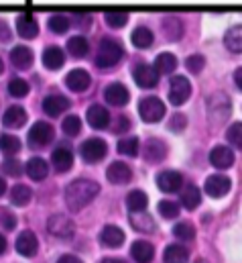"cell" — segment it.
I'll return each mask as SVG.
<instances>
[{
    "mask_svg": "<svg viewBox=\"0 0 242 263\" xmlns=\"http://www.w3.org/2000/svg\"><path fill=\"white\" fill-rule=\"evenodd\" d=\"M153 39H155V35H153V31L147 29V27H136V29L132 31V45L138 47V49L151 47V45H153Z\"/></svg>",
    "mask_w": 242,
    "mask_h": 263,
    "instance_id": "obj_31",
    "label": "cell"
},
{
    "mask_svg": "<svg viewBox=\"0 0 242 263\" xmlns=\"http://www.w3.org/2000/svg\"><path fill=\"white\" fill-rule=\"evenodd\" d=\"M37 249H39V241H37V237H35L33 231H25V233L18 235V239H16V251L23 257H33L37 253Z\"/></svg>",
    "mask_w": 242,
    "mask_h": 263,
    "instance_id": "obj_14",
    "label": "cell"
},
{
    "mask_svg": "<svg viewBox=\"0 0 242 263\" xmlns=\"http://www.w3.org/2000/svg\"><path fill=\"white\" fill-rule=\"evenodd\" d=\"M195 263H206V261H201V259H197V261H195Z\"/></svg>",
    "mask_w": 242,
    "mask_h": 263,
    "instance_id": "obj_59",
    "label": "cell"
},
{
    "mask_svg": "<svg viewBox=\"0 0 242 263\" xmlns=\"http://www.w3.org/2000/svg\"><path fill=\"white\" fill-rule=\"evenodd\" d=\"M185 66H187V69H189L191 73H199L201 67L206 66V60H204V55L193 53V55H189V58L185 60Z\"/></svg>",
    "mask_w": 242,
    "mask_h": 263,
    "instance_id": "obj_48",
    "label": "cell"
},
{
    "mask_svg": "<svg viewBox=\"0 0 242 263\" xmlns=\"http://www.w3.org/2000/svg\"><path fill=\"white\" fill-rule=\"evenodd\" d=\"M61 129L65 135H69V137H75L77 133L82 131V121H79V117H75V115H69V117H65L63 119V125H61Z\"/></svg>",
    "mask_w": 242,
    "mask_h": 263,
    "instance_id": "obj_45",
    "label": "cell"
},
{
    "mask_svg": "<svg viewBox=\"0 0 242 263\" xmlns=\"http://www.w3.org/2000/svg\"><path fill=\"white\" fill-rule=\"evenodd\" d=\"M138 115L145 123H159L165 117V104L157 96H147L138 104Z\"/></svg>",
    "mask_w": 242,
    "mask_h": 263,
    "instance_id": "obj_4",
    "label": "cell"
},
{
    "mask_svg": "<svg viewBox=\"0 0 242 263\" xmlns=\"http://www.w3.org/2000/svg\"><path fill=\"white\" fill-rule=\"evenodd\" d=\"M201 202V192H199V188L197 186H193V184H189V186H185V190L182 192V204L187 208V210H193V208H197V204Z\"/></svg>",
    "mask_w": 242,
    "mask_h": 263,
    "instance_id": "obj_33",
    "label": "cell"
},
{
    "mask_svg": "<svg viewBox=\"0 0 242 263\" xmlns=\"http://www.w3.org/2000/svg\"><path fill=\"white\" fill-rule=\"evenodd\" d=\"M187 127V119H185V115H173L171 119H169V131L173 133H182L183 129Z\"/></svg>",
    "mask_w": 242,
    "mask_h": 263,
    "instance_id": "obj_49",
    "label": "cell"
},
{
    "mask_svg": "<svg viewBox=\"0 0 242 263\" xmlns=\"http://www.w3.org/2000/svg\"><path fill=\"white\" fill-rule=\"evenodd\" d=\"M100 263H122L120 259H114V257H106V259H102Z\"/></svg>",
    "mask_w": 242,
    "mask_h": 263,
    "instance_id": "obj_56",
    "label": "cell"
},
{
    "mask_svg": "<svg viewBox=\"0 0 242 263\" xmlns=\"http://www.w3.org/2000/svg\"><path fill=\"white\" fill-rule=\"evenodd\" d=\"M147 204H149V198L147 194L143 192V190H132V192H128V196H126V206H128V210L134 214V212H143L145 208H147Z\"/></svg>",
    "mask_w": 242,
    "mask_h": 263,
    "instance_id": "obj_32",
    "label": "cell"
},
{
    "mask_svg": "<svg viewBox=\"0 0 242 263\" xmlns=\"http://www.w3.org/2000/svg\"><path fill=\"white\" fill-rule=\"evenodd\" d=\"M210 163L218 170H228L234 163V151L226 145H216L210 151Z\"/></svg>",
    "mask_w": 242,
    "mask_h": 263,
    "instance_id": "obj_11",
    "label": "cell"
},
{
    "mask_svg": "<svg viewBox=\"0 0 242 263\" xmlns=\"http://www.w3.org/2000/svg\"><path fill=\"white\" fill-rule=\"evenodd\" d=\"M104 18H106L108 27H112V29H120L128 23V14L124 10H106Z\"/></svg>",
    "mask_w": 242,
    "mask_h": 263,
    "instance_id": "obj_39",
    "label": "cell"
},
{
    "mask_svg": "<svg viewBox=\"0 0 242 263\" xmlns=\"http://www.w3.org/2000/svg\"><path fill=\"white\" fill-rule=\"evenodd\" d=\"M182 184H183V178L179 172L167 170V172H161V174L157 176V186H159L161 192L173 194V192H177V190L182 188Z\"/></svg>",
    "mask_w": 242,
    "mask_h": 263,
    "instance_id": "obj_12",
    "label": "cell"
},
{
    "mask_svg": "<svg viewBox=\"0 0 242 263\" xmlns=\"http://www.w3.org/2000/svg\"><path fill=\"white\" fill-rule=\"evenodd\" d=\"M65 64V53L61 51V47H47L43 51V66L47 69H59Z\"/></svg>",
    "mask_w": 242,
    "mask_h": 263,
    "instance_id": "obj_28",
    "label": "cell"
},
{
    "mask_svg": "<svg viewBox=\"0 0 242 263\" xmlns=\"http://www.w3.org/2000/svg\"><path fill=\"white\" fill-rule=\"evenodd\" d=\"M130 255H132L134 261L149 263L153 261V257H155V249H153V245L149 241H134L132 247H130Z\"/></svg>",
    "mask_w": 242,
    "mask_h": 263,
    "instance_id": "obj_24",
    "label": "cell"
},
{
    "mask_svg": "<svg viewBox=\"0 0 242 263\" xmlns=\"http://www.w3.org/2000/svg\"><path fill=\"white\" fill-rule=\"evenodd\" d=\"M100 243L106 245V247H120L124 243V231L120 227H114V224H106L100 233Z\"/></svg>",
    "mask_w": 242,
    "mask_h": 263,
    "instance_id": "obj_21",
    "label": "cell"
},
{
    "mask_svg": "<svg viewBox=\"0 0 242 263\" xmlns=\"http://www.w3.org/2000/svg\"><path fill=\"white\" fill-rule=\"evenodd\" d=\"M132 78H134L136 86H140V88H153L159 82V71L153 66L138 64V66L132 67Z\"/></svg>",
    "mask_w": 242,
    "mask_h": 263,
    "instance_id": "obj_9",
    "label": "cell"
},
{
    "mask_svg": "<svg viewBox=\"0 0 242 263\" xmlns=\"http://www.w3.org/2000/svg\"><path fill=\"white\" fill-rule=\"evenodd\" d=\"M67 49H69V53L73 55V58H84L86 53H88V49H90V45H88V39L86 37H82V35H77V37H69L67 39Z\"/></svg>",
    "mask_w": 242,
    "mask_h": 263,
    "instance_id": "obj_34",
    "label": "cell"
},
{
    "mask_svg": "<svg viewBox=\"0 0 242 263\" xmlns=\"http://www.w3.org/2000/svg\"><path fill=\"white\" fill-rule=\"evenodd\" d=\"M53 127L49 125V123H45V121H39V123H35L33 127H31V131H29V145L31 147H45L51 139H53Z\"/></svg>",
    "mask_w": 242,
    "mask_h": 263,
    "instance_id": "obj_8",
    "label": "cell"
},
{
    "mask_svg": "<svg viewBox=\"0 0 242 263\" xmlns=\"http://www.w3.org/2000/svg\"><path fill=\"white\" fill-rule=\"evenodd\" d=\"M224 45L232 53H242V25H236L226 31L224 35Z\"/></svg>",
    "mask_w": 242,
    "mask_h": 263,
    "instance_id": "obj_27",
    "label": "cell"
},
{
    "mask_svg": "<svg viewBox=\"0 0 242 263\" xmlns=\"http://www.w3.org/2000/svg\"><path fill=\"white\" fill-rule=\"evenodd\" d=\"M16 31L25 39H35L39 35V25L31 14H21L16 18Z\"/></svg>",
    "mask_w": 242,
    "mask_h": 263,
    "instance_id": "obj_23",
    "label": "cell"
},
{
    "mask_svg": "<svg viewBox=\"0 0 242 263\" xmlns=\"http://www.w3.org/2000/svg\"><path fill=\"white\" fill-rule=\"evenodd\" d=\"M104 98H106V102H110L112 106H124V104L128 102L130 94H128L126 86H122V84H110V86L106 88V92H104Z\"/></svg>",
    "mask_w": 242,
    "mask_h": 263,
    "instance_id": "obj_22",
    "label": "cell"
},
{
    "mask_svg": "<svg viewBox=\"0 0 242 263\" xmlns=\"http://www.w3.org/2000/svg\"><path fill=\"white\" fill-rule=\"evenodd\" d=\"M130 224H132L136 231H140V233H151V231L155 229L153 218H151L149 214H143V212H134V214L130 216Z\"/></svg>",
    "mask_w": 242,
    "mask_h": 263,
    "instance_id": "obj_35",
    "label": "cell"
},
{
    "mask_svg": "<svg viewBox=\"0 0 242 263\" xmlns=\"http://www.w3.org/2000/svg\"><path fill=\"white\" fill-rule=\"evenodd\" d=\"M2 227H6V229H14L16 227V218H14V214L12 212H2Z\"/></svg>",
    "mask_w": 242,
    "mask_h": 263,
    "instance_id": "obj_50",
    "label": "cell"
},
{
    "mask_svg": "<svg viewBox=\"0 0 242 263\" xmlns=\"http://www.w3.org/2000/svg\"><path fill=\"white\" fill-rule=\"evenodd\" d=\"M128 127H130L128 119H126V117H118V123L114 125V131H126Z\"/></svg>",
    "mask_w": 242,
    "mask_h": 263,
    "instance_id": "obj_51",
    "label": "cell"
},
{
    "mask_svg": "<svg viewBox=\"0 0 242 263\" xmlns=\"http://www.w3.org/2000/svg\"><path fill=\"white\" fill-rule=\"evenodd\" d=\"M177 67V60L173 53H161L157 60H155V69L159 73H171L173 69Z\"/></svg>",
    "mask_w": 242,
    "mask_h": 263,
    "instance_id": "obj_37",
    "label": "cell"
},
{
    "mask_svg": "<svg viewBox=\"0 0 242 263\" xmlns=\"http://www.w3.org/2000/svg\"><path fill=\"white\" fill-rule=\"evenodd\" d=\"M122 45L112 41V39H104L98 45V55H96V66L98 67H114L122 60Z\"/></svg>",
    "mask_w": 242,
    "mask_h": 263,
    "instance_id": "obj_3",
    "label": "cell"
},
{
    "mask_svg": "<svg viewBox=\"0 0 242 263\" xmlns=\"http://www.w3.org/2000/svg\"><path fill=\"white\" fill-rule=\"evenodd\" d=\"M4 251H6V239H4L2 235H0V255H2Z\"/></svg>",
    "mask_w": 242,
    "mask_h": 263,
    "instance_id": "obj_55",
    "label": "cell"
},
{
    "mask_svg": "<svg viewBox=\"0 0 242 263\" xmlns=\"http://www.w3.org/2000/svg\"><path fill=\"white\" fill-rule=\"evenodd\" d=\"M106 178H108V182H112V184H128L130 178H132V172H130V167H128L126 163L114 161V163H110V167L106 170Z\"/></svg>",
    "mask_w": 242,
    "mask_h": 263,
    "instance_id": "obj_16",
    "label": "cell"
},
{
    "mask_svg": "<svg viewBox=\"0 0 242 263\" xmlns=\"http://www.w3.org/2000/svg\"><path fill=\"white\" fill-rule=\"evenodd\" d=\"M2 69H4V64H2V60H0V73H2Z\"/></svg>",
    "mask_w": 242,
    "mask_h": 263,
    "instance_id": "obj_58",
    "label": "cell"
},
{
    "mask_svg": "<svg viewBox=\"0 0 242 263\" xmlns=\"http://www.w3.org/2000/svg\"><path fill=\"white\" fill-rule=\"evenodd\" d=\"M145 159L147 161H153V163H159L161 159H165L167 155V145L161 141V139H149L145 143Z\"/></svg>",
    "mask_w": 242,
    "mask_h": 263,
    "instance_id": "obj_17",
    "label": "cell"
},
{
    "mask_svg": "<svg viewBox=\"0 0 242 263\" xmlns=\"http://www.w3.org/2000/svg\"><path fill=\"white\" fill-rule=\"evenodd\" d=\"M0 149L6 155H14L16 151H21V141L14 135H2L0 137Z\"/></svg>",
    "mask_w": 242,
    "mask_h": 263,
    "instance_id": "obj_42",
    "label": "cell"
},
{
    "mask_svg": "<svg viewBox=\"0 0 242 263\" xmlns=\"http://www.w3.org/2000/svg\"><path fill=\"white\" fill-rule=\"evenodd\" d=\"M4 192H6V182H4L2 178H0V196H2Z\"/></svg>",
    "mask_w": 242,
    "mask_h": 263,
    "instance_id": "obj_57",
    "label": "cell"
},
{
    "mask_svg": "<svg viewBox=\"0 0 242 263\" xmlns=\"http://www.w3.org/2000/svg\"><path fill=\"white\" fill-rule=\"evenodd\" d=\"M173 235L182 241H191L195 237V227L189 222V220H183V222H177L173 227Z\"/></svg>",
    "mask_w": 242,
    "mask_h": 263,
    "instance_id": "obj_40",
    "label": "cell"
},
{
    "mask_svg": "<svg viewBox=\"0 0 242 263\" xmlns=\"http://www.w3.org/2000/svg\"><path fill=\"white\" fill-rule=\"evenodd\" d=\"M79 153H82V159L88 161V163H98L106 157L108 153V145L102 141V139H88L82 143L79 147Z\"/></svg>",
    "mask_w": 242,
    "mask_h": 263,
    "instance_id": "obj_5",
    "label": "cell"
},
{
    "mask_svg": "<svg viewBox=\"0 0 242 263\" xmlns=\"http://www.w3.org/2000/svg\"><path fill=\"white\" fill-rule=\"evenodd\" d=\"M191 94V84L185 76H173L169 82V102L175 106L185 104V100Z\"/></svg>",
    "mask_w": 242,
    "mask_h": 263,
    "instance_id": "obj_6",
    "label": "cell"
},
{
    "mask_svg": "<svg viewBox=\"0 0 242 263\" xmlns=\"http://www.w3.org/2000/svg\"><path fill=\"white\" fill-rule=\"evenodd\" d=\"M8 92H10V96H14V98H23V96L29 94V84H27L23 78H12V80L8 82Z\"/></svg>",
    "mask_w": 242,
    "mask_h": 263,
    "instance_id": "obj_41",
    "label": "cell"
},
{
    "mask_svg": "<svg viewBox=\"0 0 242 263\" xmlns=\"http://www.w3.org/2000/svg\"><path fill=\"white\" fill-rule=\"evenodd\" d=\"M10 62L18 69H27V67L33 66V51L29 47H25V45H16L10 51Z\"/></svg>",
    "mask_w": 242,
    "mask_h": 263,
    "instance_id": "obj_26",
    "label": "cell"
},
{
    "mask_svg": "<svg viewBox=\"0 0 242 263\" xmlns=\"http://www.w3.org/2000/svg\"><path fill=\"white\" fill-rule=\"evenodd\" d=\"M163 33L167 35L169 41H179L183 35V23L177 16H165L163 18Z\"/></svg>",
    "mask_w": 242,
    "mask_h": 263,
    "instance_id": "obj_29",
    "label": "cell"
},
{
    "mask_svg": "<svg viewBox=\"0 0 242 263\" xmlns=\"http://www.w3.org/2000/svg\"><path fill=\"white\" fill-rule=\"evenodd\" d=\"M189 259V251L182 245H167L165 253H163V261L165 263H187Z\"/></svg>",
    "mask_w": 242,
    "mask_h": 263,
    "instance_id": "obj_30",
    "label": "cell"
},
{
    "mask_svg": "<svg viewBox=\"0 0 242 263\" xmlns=\"http://www.w3.org/2000/svg\"><path fill=\"white\" fill-rule=\"evenodd\" d=\"M118 153L122 155H128V157H136L138 153V139L136 137H126V139H120L118 145H116Z\"/></svg>",
    "mask_w": 242,
    "mask_h": 263,
    "instance_id": "obj_38",
    "label": "cell"
},
{
    "mask_svg": "<svg viewBox=\"0 0 242 263\" xmlns=\"http://www.w3.org/2000/svg\"><path fill=\"white\" fill-rule=\"evenodd\" d=\"M230 110H232V104H230L228 94H224V92H216L208 100V117H210L212 125L226 123V119H230Z\"/></svg>",
    "mask_w": 242,
    "mask_h": 263,
    "instance_id": "obj_2",
    "label": "cell"
},
{
    "mask_svg": "<svg viewBox=\"0 0 242 263\" xmlns=\"http://www.w3.org/2000/svg\"><path fill=\"white\" fill-rule=\"evenodd\" d=\"M159 214L165 216V218H177L179 216V206L173 202V200H161L159 206H157Z\"/></svg>",
    "mask_w": 242,
    "mask_h": 263,
    "instance_id": "obj_44",
    "label": "cell"
},
{
    "mask_svg": "<svg viewBox=\"0 0 242 263\" xmlns=\"http://www.w3.org/2000/svg\"><path fill=\"white\" fill-rule=\"evenodd\" d=\"M47 229H49V233L53 237H59V239H65V237H71L73 235V222L65 214H53V216H49Z\"/></svg>",
    "mask_w": 242,
    "mask_h": 263,
    "instance_id": "obj_10",
    "label": "cell"
},
{
    "mask_svg": "<svg viewBox=\"0 0 242 263\" xmlns=\"http://www.w3.org/2000/svg\"><path fill=\"white\" fill-rule=\"evenodd\" d=\"M51 163H53L55 172L65 174V172L73 165V153H71V149H67V147H57V149L51 153Z\"/></svg>",
    "mask_w": 242,
    "mask_h": 263,
    "instance_id": "obj_18",
    "label": "cell"
},
{
    "mask_svg": "<svg viewBox=\"0 0 242 263\" xmlns=\"http://www.w3.org/2000/svg\"><path fill=\"white\" fill-rule=\"evenodd\" d=\"M226 139H228L230 145H234V147L242 149V123L230 125L228 131H226Z\"/></svg>",
    "mask_w": 242,
    "mask_h": 263,
    "instance_id": "obj_46",
    "label": "cell"
},
{
    "mask_svg": "<svg viewBox=\"0 0 242 263\" xmlns=\"http://www.w3.org/2000/svg\"><path fill=\"white\" fill-rule=\"evenodd\" d=\"M234 82H236L238 90H242V67H238V69L234 71Z\"/></svg>",
    "mask_w": 242,
    "mask_h": 263,
    "instance_id": "obj_54",
    "label": "cell"
},
{
    "mask_svg": "<svg viewBox=\"0 0 242 263\" xmlns=\"http://www.w3.org/2000/svg\"><path fill=\"white\" fill-rule=\"evenodd\" d=\"M25 170H27L29 178L35 180V182L45 180L47 174H49V165H47V161L41 159V157H31V159L27 161V167H25Z\"/></svg>",
    "mask_w": 242,
    "mask_h": 263,
    "instance_id": "obj_25",
    "label": "cell"
},
{
    "mask_svg": "<svg viewBox=\"0 0 242 263\" xmlns=\"http://www.w3.org/2000/svg\"><path fill=\"white\" fill-rule=\"evenodd\" d=\"M88 123L94 129H104L110 123V112L102 104H94L88 108Z\"/></svg>",
    "mask_w": 242,
    "mask_h": 263,
    "instance_id": "obj_19",
    "label": "cell"
},
{
    "mask_svg": "<svg viewBox=\"0 0 242 263\" xmlns=\"http://www.w3.org/2000/svg\"><path fill=\"white\" fill-rule=\"evenodd\" d=\"M69 25H71V21H69L65 14H53V16L49 18V29H51L53 33H57V35L67 33Z\"/></svg>",
    "mask_w": 242,
    "mask_h": 263,
    "instance_id": "obj_43",
    "label": "cell"
},
{
    "mask_svg": "<svg viewBox=\"0 0 242 263\" xmlns=\"http://www.w3.org/2000/svg\"><path fill=\"white\" fill-rule=\"evenodd\" d=\"M2 172H4L6 176L16 178V176L23 174V163H21L18 159H14V157H8V159H4V163H2Z\"/></svg>",
    "mask_w": 242,
    "mask_h": 263,
    "instance_id": "obj_47",
    "label": "cell"
},
{
    "mask_svg": "<svg viewBox=\"0 0 242 263\" xmlns=\"http://www.w3.org/2000/svg\"><path fill=\"white\" fill-rule=\"evenodd\" d=\"M98 192H100V184H96L94 180H75L65 188V202L71 212H77L84 206H88Z\"/></svg>",
    "mask_w": 242,
    "mask_h": 263,
    "instance_id": "obj_1",
    "label": "cell"
},
{
    "mask_svg": "<svg viewBox=\"0 0 242 263\" xmlns=\"http://www.w3.org/2000/svg\"><path fill=\"white\" fill-rule=\"evenodd\" d=\"M57 263H84L79 257H75V255H61Z\"/></svg>",
    "mask_w": 242,
    "mask_h": 263,
    "instance_id": "obj_53",
    "label": "cell"
},
{
    "mask_svg": "<svg viewBox=\"0 0 242 263\" xmlns=\"http://www.w3.org/2000/svg\"><path fill=\"white\" fill-rule=\"evenodd\" d=\"M27 123V112H25V108H21V106H10V108H6V112L2 115V125L6 127V129H18V127H23Z\"/></svg>",
    "mask_w": 242,
    "mask_h": 263,
    "instance_id": "obj_20",
    "label": "cell"
},
{
    "mask_svg": "<svg viewBox=\"0 0 242 263\" xmlns=\"http://www.w3.org/2000/svg\"><path fill=\"white\" fill-rule=\"evenodd\" d=\"M31 196H33L31 188H27V186H23V184H18V186H14V188L10 190V200H12L14 206H27Z\"/></svg>",
    "mask_w": 242,
    "mask_h": 263,
    "instance_id": "obj_36",
    "label": "cell"
},
{
    "mask_svg": "<svg viewBox=\"0 0 242 263\" xmlns=\"http://www.w3.org/2000/svg\"><path fill=\"white\" fill-rule=\"evenodd\" d=\"M65 84L71 92H86L92 84V78L86 69H71L67 76H65Z\"/></svg>",
    "mask_w": 242,
    "mask_h": 263,
    "instance_id": "obj_13",
    "label": "cell"
},
{
    "mask_svg": "<svg viewBox=\"0 0 242 263\" xmlns=\"http://www.w3.org/2000/svg\"><path fill=\"white\" fill-rule=\"evenodd\" d=\"M67 108H69V100L65 96H61V94H49L43 100V110L49 117H59L61 112L67 110Z\"/></svg>",
    "mask_w": 242,
    "mask_h": 263,
    "instance_id": "obj_15",
    "label": "cell"
},
{
    "mask_svg": "<svg viewBox=\"0 0 242 263\" xmlns=\"http://www.w3.org/2000/svg\"><path fill=\"white\" fill-rule=\"evenodd\" d=\"M10 39V29L6 27V23L0 21V41H8Z\"/></svg>",
    "mask_w": 242,
    "mask_h": 263,
    "instance_id": "obj_52",
    "label": "cell"
},
{
    "mask_svg": "<svg viewBox=\"0 0 242 263\" xmlns=\"http://www.w3.org/2000/svg\"><path fill=\"white\" fill-rule=\"evenodd\" d=\"M230 186H232L230 178H226V176H222V174H214V176H210V178L206 180L204 190H206L208 196L222 198L230 192Z\"/></svg>",
    "mask_w": 242,
    "mask_h": 263,
    "instance_id": "obj_7",
    "label": "cell"
}]
</instances>
